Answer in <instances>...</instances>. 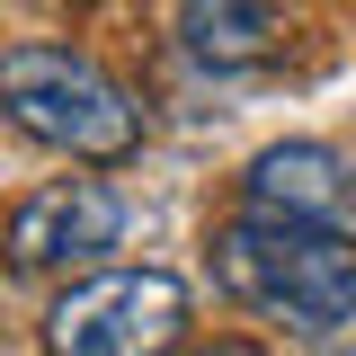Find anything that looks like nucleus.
<instances>
[{
    "label": "nucleus",
    "instance_id": "1",
    "mask_svg": "<svg viewBox=\"0 0 356 356\" xmlns=\"http://www.w3.org/2000/svg\"><path fill=\"white\" fill-rule=\"evenodd\" d=\"M214 276L241 312H259L294 339H339L356 330V232L285 214H232L214 232Z\"/></svg>",
    "mask_w": 356,
    "mask_h": 356
},
{
    "label": "nucleus",
    "instance_id": "2",
    "mask_svg": "<svg viewBox=\"0 0 356 356\" xmlns=\"http://www.w3.org/2000/svg\"><path fill=\"white\" fill-rule=\"evenodd\" d=\"M0 116L27 143L63 152V161H89V170L125 161L143 143V107L125 98V81H107L72 44H9L0 54Z\"/></svg>",
    "mask_w": 356,
    "mask_h": 356
},
{
    "label": "nucleus",
    "instance_id": "3",
    "mask_svg": "<svg viewBox=\"0 0 356 356\" xmlns=\"http://www.w3.org/2000/svg\"><path fill=\"white\" fill-rule=\"evenodd\" d=\"M187 339V285L170 267H98L44 312L54 356H170Z\"/></svg>",
    "mask_w": 356,
    "mask_h": 356
},
{
    "label": "nucleus",
    "instance_id": "4",
    "mask_svg": "<svg viewBox=\"0 0 356 356\" xmlns=\"http://www.w3.org/2000/svg\"><path fill=\"white\" fill-rule=\"evenodd\" d=\"M116 241H125V205H116L107 178H54V187H36L18 214L0 222V250H9L18 276L89 267V259H107Z\"/></svg>",
    "mask_w": 356,
    "mask_h": 356
},
{
    "label": "nucleus",
    "instance_id": "5",
    "mask_svg": "<svg viewBox=\"0 0 356 356\" xmlns=\"http://www.w3.org/2000/svg\"><path fill=\"white\" fill-rule=\"evenodd\" d=\"M250 214H285V222H321V232H356V170L330 143H267L250 178H241Z\"/></svg>",
    "mask_w": 356,
    "mask_h": 356
},
{
    "label": "nucleus",
    "instance_id": "6",
    "mask_svg": "<svg viewBox=\"0 0 356 356\" xmlns=\"http://www.w3.org/2000/svg\"><path fill=\"white\" fill-rule=\"evenodd\" d=\"M178 44L205 72H250L276 54V0H187L178 9Z\"/></svg>",
    "mask_w": 356,
    "mask_h": 356
},
{
    "label": "nucleus",
    "instance_id": "7",
    "mask_svg": "<svg viewBox=\"0 0 356 356\" xmlns=\"http://www.w3.org/2000/svg\"><path fill=\"white\" fill-rule=\"evenodd\" d=\"M214 356H250V348H214Z\"/></svg>",
    "mask_w": 356,
    "mask_h": 356
}]
</instances>
